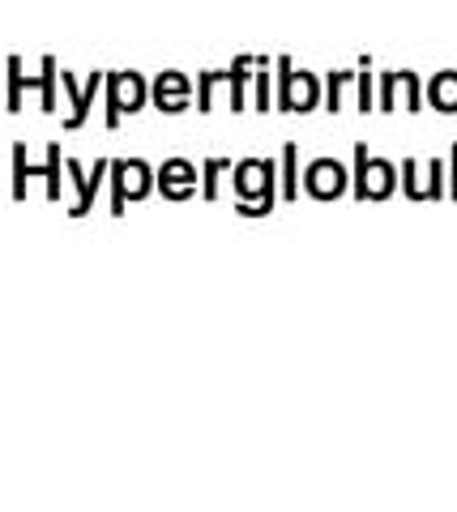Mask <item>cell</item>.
Wrapping results in <instances>:
<instances>
[{
  "mask_svg": "<svg viewBox=\"0 0 457 512\" xmlns=\"http://www.w3.org/2000/svg\"><path fill=\"white\" fill-rule=\"evenodd\" d=\"M235 197H240L244 218H265L274 210V163L270 158H248L235 167Z\"/></svg>",
  "mask_w": 457,
  "mask_h": 512,
  "instance_id": "obj_1",
  "label": "cell"
},
{
  "mask_svg": "<svg viewBox=\"0 0 457 512\" xmlns=\"http://www.w3.org/2000/svg\"><path fill=\"white\" fill-rule=\"evenodd\" d=\"M60 167H65V154H60L56 141L47 146V163H30L26 146L18 141V146H13V201L26 197V184H30V180H47V201L56 205L60 197H65V184H60Z\"/></svg>",
  "mask_w": 457,
  "mask_h": 512,
  "instance_id": "obj_2",
  "label": "cell"
},
{
  "mask_svg": "<svg viewBox=\"0 0 457 512\" xmlns=\"http://www.w3.org/2000/svg\"><path fill=\"white\" fill-rule=\"evenodd\" d=\"M154 180L159 175L150 171V163H141V158H116L112 163V214H124L129 201H146Z\"/></svg>",
  "mask_w": 457,
  "mask_h": 512,
  "instance_id": "obj_3",
  "label": "cell"
},
{
  "mask_svg": "<svg viewBox=\"0 0 457 512\" xmlns=\"http://www.w3.org/2000/svg\"><path fill=\"white\" fill-rule=\"evenodd\" d=\"M393 184H398L393 163L368 158L364 146H355V197L359 201H385V197H393Z\"/></svg>",
  "mask_w": 457,
  "mask_h": 512,
  "instance_id": "obj_4",
  "label": "cell"
},
{
  "mask_svg": "<svg viewBox=\"0 0 457 512\" xmlns=\"http://www.w3.org/2000/svg\"><path fill=\"white\" fill-rule=\"evenodd\" d=\"M150 99L146 77L137 73H112L107 77V128H120V116H133Z\"/></svg>",
  "mask_w": 457,
  "mask_h": 512,
  "instance_id": "obj_5",
  "label": "cell"
},
{
  "mask_svg": "<svg viewBox=\"0 0 457 512\" xmlns=\"http://www.w3.org/2000/svg\"><path fill=\"white\" fill-rule=\"evenodd\" d=\"M321 103V82L312 73H295L291 60H278V107L282 111H312Z\"/></svg>",
  "mask_w": 457,
  "mask_h": 512,
  "instance_id": "obj_6",
  "label": "cell"
},
{
  "mask_svg": "<svg viewBox=\"0 0 457 512\" xmlns=\"http://www.w3.org/2000/svg\"><path fill=\"white\" fill-rule=\"evenodd\" d=\"M304 192L317 197V201H338L346 192V167L334 163V158H317L304 175Z\"/></svg>",
  "mask_w": 457,
  "mask_h": 512,
  "instance_id": "obj_7",
  "label": "cell"
},
{
  "mask_svg": "<svg viewBox=\"0 0 457 512\" xmlns=\"http://www.w3.org/2000/svg\"><path fill=\"white\" fill-rule=\"evenodd\" d=\"M107 171H112V163H107V158H99V163H94V171H90V180H86L82 167H77L73 158H65V175H69V184H73V192H77V201L69 205L73 218H86V214H90V205H94V197H99V184H103Z\"/></svg>",
  "mask_w": 457,
  "mask_h": 512,
  "instance_id": "obj_8",
  "label": "cell"
},
{
  "mask_svg": "<svg viewBox=\"0 0 457 512\" xmlns=\"http://www.w3.org/2000/svg\"><path fill=\"white\" fill-rule=\"evenodd\" d=\"M159 192L167 201H188L197 188V167L184 163V158H167V163L159 167Z\"/></svg>",
  "mask_w": 457,
  "mask_h": 512,
  "instance_id": "obj_9",
  "label": "cell"
},
{
  "mask_svg": "<svg viewBox=\"0 0 457 512\" xmlns=\"http://www.w3.org/2000/svg\"><path fill=\"white\" fill-rule=\"evenodd\" d=\"M150 99L159 103V111L176 116V111H184L188 103H193V82H188L184 73H159L154 86H150Z\"/></svg>",
  "mask_w": 457,
  "mask_h": 512,
  "instance_id": "obj_10",
  "label": "cell"
},
{
  "mask_svg": "<svg viewBox=\"0 0 457 512\" xmlns=\"http://www.w3.org/2000/svg\"><path fill=\"white\" fill-rule=\"evenodd\" d=\"M103 82H107L103 73H90V82H86V86H77V77H73V73H60V86H65L69 103H73L65 128H82V124L90 120V103H94V94H99V86H103Z\"/></svg>",
  "mask_w": 457,
  "mask_h": 512,
  "instance_id": "obj_11",
  "label": "cell"
},
{
  "mask_svg": "<svg viewBox=\"0 0 457 512\" xmlns=\"http://www.w3.org/2000/svg\"><path fill=\"white\" fill-rule=\"evenodd\" d=\"M56 60L43 56V73L39 77H26V90H39V111L43 116H56Z\"/></svg>",
  "mask_w": 457,
  "mask_h": 512,
  "instance_id": "obj_12",
  "label": "cell"
},
{
  "mask_svg": "<svg viewBox=\"0 0 457 512\" xmlns=\"http://www.w3.org/2000/svg\"><path fill=\"white\" fill-rule=\"evenodd\" d=\"M428 103L436 111H445V116H453L457 111V73H436L428 82Z\"/></svg>",
  "mask_w": 457,
  "mask_h": 512,
  "instance_id": "obj_13",
  "label": "cell"
},
{
  "mask_svg": "<svg viewBox=\"0 0 457 512\" xmlns=\"http://www.w3.org/2000/svg\"><path fill=\"white\" fill-rule=\"evenodd\" d=\"M248 56H240L231 64V73H227V82H231V111H244V73H248Z\"/></svg>",
  "mask_w": 457,
  "mask_h": 512,
  "instance_id": "obj_14",
  "label": "cell"
},
{
  "mask_svg": "<svg viewBox=\"0 0 457 512\" xmlns=\"http://www.w3.org/2000/svg\"><path fill=\"white\" fill-rule=\"evenodd\" d=\"M22 90H26V77H22V69H18V56H9V116H18L22 111Z\"/></svg>",
  "mask_w": 457,
  "mask_h": 512,
  "instance_id": "obj_15",
  "label": "cell"
},
{
  "mask_svg": "<svg viewBox=\"0 0 457 512\" xmlns=\"http://www.w3.org/2000/svg\"><path fill=\"white\" fill-rule=\"evenodd\" d=\"M223 77H227V73H201V77H197V111H201V116H206V111L214 107V86L223 82Z\"/></svg>",
  "mask_w": 457,
  "mask_h": 512,
  "instance_id": "obj_16",
  "label": "cell"
},
{
  "mask_svg": "<svg viewBox=\"0 0 457 512\" xmlns=\"http://www.w3.org/2000/svg\"><path fill=\"white\" fill-rule=\"evenodd\" d=\"M295 146H287V150H282V197H287V201H295L299 197V192H295Z\"/></svg>",
  "mask_w": 457,
  "mask_h": 512,
  "instance_id": "obj_17",
  "label": "cell"
},
{
  "mask_svg": "<svg viewBox=\"0 0 457 512\" xmlns=\"http://www.w3.org/2000/svg\"><path fill=\"white\" fill-rule=\"evenodd\" d=\"M227 171V158H210L206 163V180H201V197L206 201H214L218 197V175Z\"/></svg>",
  "mask_w": 457,
  "mask_h": 512,
  "instance_id": "obj_18",
  "label": "cell"
},
{
  "mask_svg": "<svg viewBox=\"0 0 457 512\" xmlns=\"http://www.w3.org/2000/svg\"><path fill=\"white\" fill-rule=\"evenodd\" d=\"M351 82H355L351 73H329V82H325V86H329V90H325V107H329V111L342 107V86H351Z\"/></svg>",
  "mask_w": 457,
  "mask_h": 512,
  "instance_id": "obj_19",
  "label": "cell"
},
{
  "mask_svg": "<svg viewBox=\"0 0 457 512\" xmlns=\"http://www.w3.org/2000/svg\"><path fill=\"white\" fill-rule=\"evenodd\" d=\"M402 180H406V197H411V201H428V197H423V184H419V163H415V158H406V163H402Z\"/></svg>",
  "mask_w": 457,
  "mask_h": 512,
  "instance_id": "obj_20",
  "label": "cell"
},
{
  "mask_svg": "<svg viewBox=\"0 0 457 512\" xmlns=\"http://www.w3.org/2000/svg\"><path fill=\"white\" fill-rule=\"evenodd\" d=\"M359 111H372L376 107V94H372V77H368V60H364V73H359Z\"/></svg>",
  "mask_w": 457,
  "mask_h": 512,
  "instance_id": "obj_21",
  "label": "cell"
},
{
  "mask_svg": "<svg viewBox=\"0 0 457 512\" xmlns=\"http://www.w3.org/2000/svg\"><path fill=\"white\" fill-rule=\"evenodd\" d=\"M436 197H445V167L432 158V167H428V201H436Z\"/></svg>",
  "mask_w": 457,
  "mask_h": 512,
  "instance_id": "obj_22",
  "label": "cell"
},
{
  "mask_svg": "<svg viewBox=\"0 0 457 512\" xmlns=\"http://www.w3.org/2000/svg\"><path fill=\"white\" fill-rule=\"evenodd\" d=\"M274 99H270V77H265V60H261V73H257V111H270Z\"/></svg>",
  "mask_w": 457,
  "mask_h": 512,
  "instance_id": "obj_23",
  "label": "cell"
},
{
  "mask_svg": "<svg viewBox=\"0 0 457 512\" xmlns=\"http://www.w3.org/2000/svg\"><path fill=\"white\" fill-rule=\"evenodd\" d=\"M449 197H457V146H453V188H449Z\"/></svg>",
  "mask_w": 457,
  "mask_h": 512,
  "instance_id": "obj_24",
  "label": "cell"
}]
</instances>
